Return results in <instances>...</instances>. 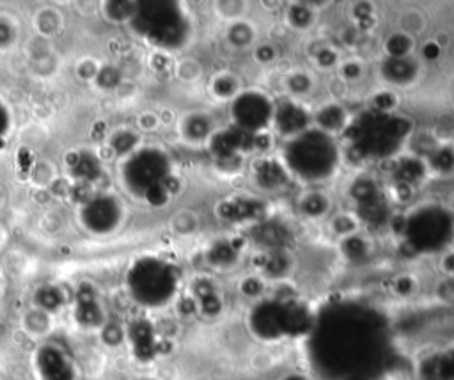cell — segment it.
I'll use <instances>...</instances> for the list:
<instances>
[{"mask_svg":"<svg viewBox=\"0 0 454 380\" xmlns=\"http://www.w3.org/2000/svg\"><path fill=\"white\" fill-rule=\"evenodd\" d=\"M39 368L46 380H71L70 368L64 359L52 348H45L39 354Z\"/></svg>","mask_w":454,"mask_h":380,"instance_id":"1","label":"cell"},{"mask_svg":"<svg viewBox=\"0 0 454 380\" xmlns=\"http://www.w3.org/2000/svg\"><path fill=\"white\" fill-rule=\"evenodd\" d=\"M11 39V29H9L8 23L4 21H0V45H4Z\"/></svg>","mask_w":454,"mask_h":380,"instance_id":"3","label":"cell"},{"mask_svg":"<svg viewBox=\"0 0 454 380\" xmlns=\"http://www.w3.org/2000/svg\"><path fill=\"white\" fill-rule=\"evenodd\" d=\"M8 123H9V116L6 112V109L0 105V135L4 134L6 130H8Z\"/></svg>","mask_w":454,"mask_h":380,"instance_id":"4","label":"cell"},{"mask_svg":"<svg viewBox=\"0 0 454 380\" xmlns=\"http://www.w3.org/2000/svg\"><path fill=\"white\" fill-rule=\"evenodd\" d=\"M38 301L39 304L45 306L46 310H54V308L59 306V302H61V297H59V293L55 292L54 288H45L39 292Z\"/></svg>","mask_w":454,"mask_h":380,"instance_id":"2","label":"cell"}]
</instances>
